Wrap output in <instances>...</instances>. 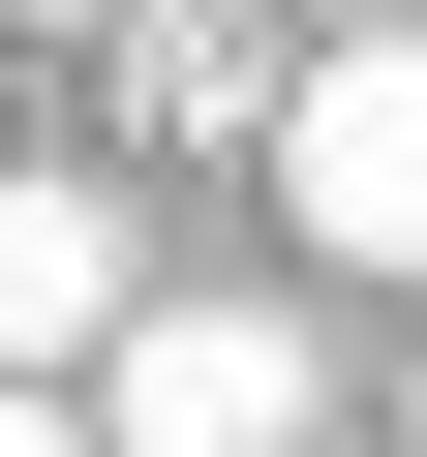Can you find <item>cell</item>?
<instances>
[{"label": "cell", "mask_w": 427, "mask_h": 457, "mask_svg": "<svg viewBox=\"0 0 427 457\" xmlns=\"http://www.w3.org/2000/svg\"><path fill=\"white\" fill-rule=\"evenodd\" d=\"M275 213H306L336 275H427V31H336L275 92Z\"/></svg>", "instance_id": "obj_1"}, {"label": "cell", "mask_w": 427, "mask_h": 457, "mask_svg": "<svg viewBox=\"0 0 427 457\" xmlns=\"http://www.w3.org/2000/svg\"><path fill=\"white\" fill-rule=\"evenodd\" d=\"M92 427H122V457H306L336 366H306V305H153V336L92 366Z\"/></svg>", "instance_id": "obj_2"}, {"label": "cell", "mask_w": 427, "mask_h": 457, "mask_svg": "<svg viewBox=\"0 0 427 457\" xmlns=\"http://www.w3.org/2000/svg\"><path fill=\"white\" fill-rule=\"evenodd\" d=\"M122 336H153V275H122V183H62V153H31V183H0V366H31V396H92Z\"/></svg>", "instance_id": "obj_3"}, {"label": "cell", "mask_w": 427, "mask_h": 457, "mask_svg": "<svg viewBox=\"0 0 427 457\" xmlns=\"http://www.w3.org/2000/svg\"><path fill=\"white\" fill-rule=\"evenodd\" d=\"M0 457H122V427H92V396H31V366H0Z\"/></svg>", "instance_id": "obj_4"}, {"label": "cell", "mask_w": 427, "mask_h": 457, "mask_svg": "<svg viewBox=\"0 0 427 457\" xmlns=\"http://www.w3.org/2000/svg\"><path fill=\"white\" fill-rule=\"evenodd\" d=\"M336 31H427V0H336Z\"/></svg>", "instance_id": "obj_5"}, {"label": "cell", "mask_w": 427, "mask_h": 457, "mask_svg": "<svg viewBox=\"0 0 427 457\" xmlns=\"http://www.w3.org/2000/svg\"><path fill=\"white\" fill-rule=\"evenodd\" d=\"M31 31H92V0H31Z\"/></svg>", "instance_id": "obj_6"}]
</instances>
